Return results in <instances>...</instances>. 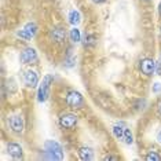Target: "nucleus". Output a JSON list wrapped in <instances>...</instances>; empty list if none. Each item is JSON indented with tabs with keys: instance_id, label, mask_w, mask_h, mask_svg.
Returning a JSON list of instances; mask_svg holds the SVG:
<instances>
[{
	"instance_id": "nucleus-5",
	"label": "nucleus",
	"mask_w": 161,
	"mask_h": 161,
	"mask_svg": "<svg viewBox=\"0 0 161 161\" xmlns=\"http://www.w3.org/2000/svg\"><path fill=\"white\" fill-rule=\"evenodd\" d=\"M66 103L70 106V108L75 109H80L84 105V98L83 95L79 92V91H69L66 95Z\"/></svg>"
},
{
	"instance_id": "nucleus-8",
	"label": "nucleus",
	"mask_w": 161,
	"mask_h": 161,
	"mask_svg": "<svg viewBox=\"0 0 161 161\" xmlns=\"http://www.w3.org/2000/svg\"><path fill=\"white\" fill-rule=\"evenodd\" d=\"M7 153L15 160H19L24 157V150L21 147V145L15 143V142H11V143L7 145Z\"/></svg>"
},
{
	"instance_id": "nucleus-18",
	"label": "nucleus",
	"mask_w": 161,
	"mask_h": 161,
	"mask_svg": "<svg viewBox=\"0 0 161 161\" xmlns=\"http://www.w3.org/2000/svg\"><path fill=\"white\" fill-rule=\"evenodd\" d=\"M76 64V58L72 55V51L69 50V54H68V58L65 59V66L66 68H73Z\"/></svg>"
},
{
	"instance_id": "nucleus-11",
	"label": "nucleus",
	"mask_w": 161,
	"mask_h": 161,
	"mask_svg": "<svg viewBox=\"0 0 161 161\" xmlns=\"http://www.w3.org/2000/svg\"><path fill=\"white\" fill-rule=\"evenodd\" d=\"M77 153H79L80 160H83V161H90V160L94 158V152L90 147H86V146L80 147Z\"/></svg>"
},
{
	"instance_id": "nucleus-19",
	"label": "nucleus",
	"mask_w": 161,
	"mask_h": 161,
	"mask_svg": "<svg viewBox=\"0 0 161 161\" xmlns=\"http://www.w3.org/2000/svg\"><path fill=\"white\" fill-rule=\"evenodd\" d=\"M17 36H18V37H19V39L25 40V42H29V40L32 39L31 33H29L28 31H25V29H21V31H18V32H17Z\"/></svg>"
},
{
	"instance_id": "nucleus-7",
	"label": "nucleus",
	"mask_w": 161,
	"mask_h": 161,
	"mask_svg": "<svg viewBox=\"0 0 161 161\" xmlns=\"http://www.w3.org/2000/svg\"><path fill=\"white\" fill-rule=\"evenodd\" d=\"M141 72L145 76H152L156 72V62L152 58H143L141 61Z\"/></svg>"
},
{
	"instance_id": "nucleus-26",
	"label": "nucleus",
	"mask_w": 161,
	"mask_h": 161,
	"mask_svg": "<svg viewBox=\"0 0 161 161\" xmlns=\"http://www.w3.org/2000/svg\"><path fill=\"white\" fill-rule=\"evenodd\" d=\"M157 141H158V142H160V145H161V131H160L158 134H157Z\"/></svg>"
},
{
	"instance_id": "nucleus-10",
	"label": "nucleus",
	"mask_w": 161,
	"mask_h": 161,
	"mask_svg": "<svg viewBox=\"0 0 161 161\" xmlns=\"http://www.w3.org/2000/svg\"><path fill=\"white\" fill-rule=\"evenodd\" d=\"M24 80H25V84H26L28 87L35 88V87H37V84H39V75L35 70H26L25 72V76H24Z\"/></svg>"
},
{
	"instance_id": "nucleus-21",
	"label": "nucleus",
	"mask_w": 161,
	"mask_h": 161,
	"mask_svg": "<svg viewBox=\"0 0 161 161\" xmlns=\"http://www.w3.org/2000/svg\"><path fill=\"white\" fill-rule=\"evenodd\" d=\"M152 91H153L154 94L161 92V83H154V84H153V88H152Z\"/></svg>"
},
{
	"instance_id": "nucleus-25",
	"label": "nucleus",
	"mask_w": 161,
	"mask_h": 161,
	"mask_svg": "<svg viewBox=\"0 0 161 161\" xmlns=\"http://www.w3.org/2000/svg\"><path fill=\"white\" fill-rule=\"evenodd\" d=\"M106 0H94V3H97V4H102V3H105Z\"/></svg>"
},
{
	"instance_id": "nucleus-22",
	"label": "nucleus",
	"mask_w": 161,
	"mask_h": 161,
	"mask_svg": "<svg viewBox=\"0 0 161 161\" xmlns=\"http://www.w3.org/2000/svg\"><path fill=\"white\" fill-rule=\"evenodd\" d=\"M156 73L161 75V62H156Z\"/></svg>"
},
{
	"instance_id": "nucleus-27",
	"label": "nucleus",
	"mask_w": 161,
	"mask_h": 161,
	"mask_svg": "<svg viewBox=\"0 0 161 161\" xmlns=\"http://www.w3.org/2000/svg\"><path fill=\"white\" fill-rule=\"evenodd\" d=\"M158 13H160V15H161V2H160V4H158Z\"/></svg>"
},
{
	"instance_id": "nucleus-6",
	"label": "nucleus",
	"mask_w": 161,
	"mask_h": 161,
	"mask_svg": "<svg viewBox=\"0 0 161 161\" xmlns=\"http://www.w3.org/2000/svg\"><path fill=\"white\" fill-rule=\"evenodd\" d=\"M59 125L66 130H73L77 125V116L73 113H64L59 117Z\"/></svg>"
},
{
	"instance_id": "nucleus-9",
	"label": "nucleus",
	"mask_w": 161,
	"mask_h": 161,
	"mask_svg": "<svg viewBox=\"0 0 161 161\" xmlns=\"http://www.w3.org/2000/svg\"><path fill=\"white\" fill-rule=\"evenodd\" d=\"M50 36H51V39H53L55 43L61 44V43H62V42H65V39H66V32H65V29H64V28L55 26V28L51 29Z\"/></svg>"
},
{
	"instance_id": "nucleus-3",
	"label": "nucleus",
	"mask_w": 161,
	"mask_h": 161,
	"mask_svg": "<svg viewBox=\"0 0 161 161\" xmlns=\"http://www.w3.org/2000/svg\"><path fill=\"white\" fill-rule=\"evenodd\" d=\"M39 61V55H37V51L32 47H28V48L22 50L19 55V62L22 65H33Z\"/></svg>"
},
{
	"instance_id": "nucleus-2",
	"label": "nucleus",
	"mask_w": 161,
	"mask_h": 161,
	"mask_svg": "<svg viewBox=\"0 0 161 161\" xmlns=\"http://www.w3.org/2000/svg\"><path fill=\"white\" fill-rule=\"evenodd\" d=\"M53 75H46L43 77V81L40 83L39 90H37V101L39 102H46L50 97V88H51V83H53Z\"/></svg>"
},
{
	"instance_id": "nucleus-17",
	"label": "nucleus",
	"mask_w": 161,
	"mask_h": 161,
	"mask_svg": "<svg viewBox=\"0 0 161 161\" xmlns=\"http://www.w3.org/2000/svg\"><path fill=\"white\" fill-rule=\"evenodd\" d=\"M97 44V37L94 35H87L86 36V42H84V46L86 47H94Z\"/></svg>"
},
{
	"instance_id": "nucleus-1",
	"label": "nucleus",
	"mask_w": 161,
	"mask_h": 161,
	"mask_svg": "<svg viewBox=\"0 0 161 161\" xmlns=\"http://www.w3.org/2000/svg\"><path fill=\"white\" fill-rule=\"evenodd\" d=\"M46 154L51 160H62L64 158V152H62L61 145L57 141H47L44 143Z\"/></svg>"
},
{
	"instance_id": "nucleus-12",
	"label": "nucleus",
	"mask_w": 161,
	"mask_h": 161,
	"mask_svg": "<svg viewBox=\"0 0 161 161\" xmlns=\"http://www.w3.org/2000/svg\"><path fill=\"white\" fill-rule=\"evenodd\" d=\"M68 21L70 25H73V26H77V25L81 22V15H80V13L77 10H72L68 15Z\"/></svg>"
},
{
	"instance_id": "nucleus-13",
	"label": "nucleus",
	"mask_w": 161,
	"mask_h": 161,
	"mask_svg": "<svg viewBox=\"0 0 161 161\" xmlns=\"http://www.w3.org/2000/svg\"><path fill=\"white\" fill-rule=\"evenodd\" d=\"M124 131H125V127H124V124H123V123L116 124V125L112 128L113 135H114V138H116V139H119V141H123Z\"/></svg>"
},
{
	"instance_id": "nucleus-20",
	"label": "nucleus",
	"mask_w": 161,
	"mask_h": 161,
	"mask_svg": "<svg viewBox=\"0 0 161 161\" xmlns=\"http://www.w3.org/2000/svg\"><path fill=\"white\" fill-rule=\"evenodd\" d=\"M146 160H147V161H160L161 160V156L156 152V150H152V152L147 153V156H146Z\"/></svg>"
},
{
	"instance_id": "nucleus-24",
	"label": "nucleus",
	"mask_w": 161,
	"mask_h": 161,
	"mask_svg": "<svg viewBox=\"0 0 161 161\" xmlns=\"http://www.w3.org/2000/svg\"><path fill=\"white\" fill-rule=\"evenodd\" d=\"M105 160H117V157H114V156H106Z\"/></svg>"
},
{
	"instance_id": "nucleus-4",
	"label": "nucleus",
	"mask_w": 161,
	"mask_h": 161,
	"mask_svg": "<svg viewBox=\"0 0 161 161\" xmlns=\"http://www.w3.org/2000/svg\"><path fill=\"white\" fill-rule=\"evenodd\" d=\"M8 125L14 134H22L25 128L24 117L21 114H13L8 117Z\"/></svg>"
},
{
	"instance_id": "nucleus-28",
	"label": "nucleus",
	"mask_w": 161,
	"mask_h": 161,
	"mask_svg": "<svg viewBox=\"0 0 161 161\" xmlns=\"http://www.w3.org/2000/svg\"><path fill=\"white\" fill-rule=\"evenodd\" d=\"M160 58H161V55H160Z\"/></svg>"
},
{
	"instance_id": "nucleus-23",
	"label": "nucleus",
	"mask_w": 161,
	"mask_h": 161,
	"mask_svg": "<svg viewBox=\"0 0 161 161\" xmlns=\"http://www.w3.org/2000/svg\"><path fill=\"white\" fill-rule=\"evenodd\" d=\"M157 114H158V117L161 119V99L158 101V103H157Z\"/></svg>"
},
{
	"instance_id": "nucleus-16",
	"label": "nucleus",
	"mask_w": 161,
	"mask_h": 161,
	"mask_svg": "<svg viewBox=\"0 0 161 161\" xmlns=\"http://www.w3.org/2000/svg\"><path fill=\"white\" fill-rule=\"evenodd\" d=\"M24 29H25V31H28L29 33H31L32 37H35L36 33H37V25H36L35 22H28V24L24 26Z\"/></svg>"
},
{
	"instance_id": "nucleus-14",
	"label": "nucleus",
	"mask_w": 161,
	"mask_h": 161,
	"mask_svg": "<svg viewBox=\"0 0 161 161\" xmlns=\"http://www.w3.org/2000/svg\"><path fill=\"white\" fill-rule=\"evenodd\" d=\"M69 37H70V42H73V43H79L80 40H81V33H80V31L75 26L73 29H70Z\"/></svg>"
},
{
	"instance_id": "nucleus-15",
	"label": "nucleus",
	"mask_w": 161,
	"mask_h": 161,
	"mask_svg": "<svg viewBox=\"0 0 161 161\" xmlns=\"http://www.w3.org/2000/svg\"><path fill=\"white\" fill-rule=\"evenodd\" d=\"M123 142L125 145H132L134 143V135H132V131L130 128L125 127V131H124V136H123Z\"/></svg>"
}]
</instances>
